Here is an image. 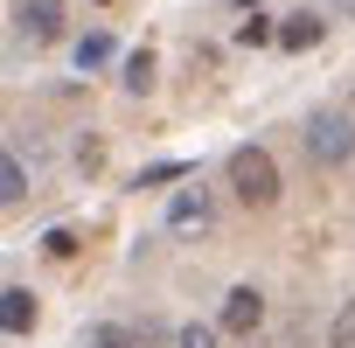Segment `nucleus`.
Listing matches in <instances>:
<instances>
[{"label": "nucleus", "instance_id": "nucleus-5", "mask_svg": "<svg viewBox=\"0 0 355 348\" xmlns=\"http://www.w3.org/2000/svg\"><path fill=\"white\" fill-rule=\"evenodd\" d=\"M21 35L28 42H56L63 35V0H21Z\"/></svg>", "mask_w": 355, "mask_h": 348}, {"label": "nucleus", "instance_id": "nucleus-11", "mask_svg": "<svg viewBox=\"0 0 355 348\" xmlns=\"http://www.w3.org/2000/svg\"><path fill=\"white\" fill-rule=\"evenodd\" d=\"M91 348H139V334L119 327V320H105V327H91Z\"/></svg>", "mask_w": 355, "mask_h": 348}, {"label": "nucleus", "instance_id": "nucleus-2", "mask_svg": "<svg viewBox=\"0 0 355 348\" xmlns=\"http://www.w3.org/2000/svg\"><path fill=\"white\" fill-rule=\"evenodd\" d=\"M306 160L313 167H348L355 160V125L341 112H313L306 119Z\"/></svg>", "mask_w": 355, "mask_h": 348}, {"label": "nucleus", "instance_id": "nucleus-7", "mask_svg": "<svg viewBox=\"0 0 355 348\" xmlns=\"http://www.w3.org/2000/svg\"><path fill=\"white\" fill-rule=\"evenodd\" d=\"M327 35V21H313V15H286V28H272V42H286V49H313Z\"/></svg>", "mask_w": 355, "mask_h": 348}, {"label": "nucleus", "instance_id": "nucleus-8", "mask_svg": "<svg viewBox=\"0 0 355 348\" xmlns=\"http://www.w3.org/2000/svg\"><path fill=\"white\" fill-rule=\"evenodd\" d=\"M28 195V174H21V160L15 153H0V209H15Z\"/></svg>", "mask_w": 355, "mask_h": 348}, {"label": "nucleus", "instance_id": "nucleus-4", "mask_svg": "<svg viewBox=\"0 0 355 348\" xmlns=\"http://www.w3.org/2000/svg\"><path fill=\"white\" fill-rule=\"evenodd\" d=\"M209 223H216V202H209L202 189H182V195H174L167 230H182V237H189V230H209Z\"/></svg>", "mask_w": 355, "mask_h": 348}, {"label": "nucleus", "instance_id": "nucleus-9", "mask_svg": "<svg viewBox=\"0 0 355 348\" xmlns=\"http://www.w3.org/2000/svg\"><path fill=\"white\" fill-rule=\"evenodd\" d=\"M105 63H112V35H105V28L77 35V70H105Z\"/></svg>", "mask_w": 355, "mask_h": 348}, {"label": "nucleus", "instance_id": "nucleus-13", "mask_svg": "<svg viewBox=\"0 0 355 348\" xmlns=\"http://www.w3.org/2000/svg\"><path fill=\"white\" fill-rule=\"evenodd\" d=\"M237 42H244V49H258V42H272V21H265V15H258V8H251V21H244V28H237Z\"/></svg>", "mask_w": 355, "mask_h": 348}, {"label": "nucleus", "instance_id": "nucleus-14", "mask_svg": "<svg viewBox=\"0 0 355 348\" xmlns=\"http://www.w3.org/2000/svg\"><path fill=\"white\" fill-rule=\"evenodd\" d=\"M182 174H189L182 160H160V167H146V174H139V189H160V182H182Z\"/></svg>", "mask_w": 355, "mask_h": 348}, {"label": "nucleus", "instance_id": "nucleus-6", "mask_svg": "<svg viewBox=\"0 0 355 348\" xmlns=\"http://www.w3.org/2000/svg\"><path fill=\"white\" fill-rule=\"evenodd\" d=\"M28 327H35V293L8 286L0 293V334H28Z\"/></svg>", "mask_w": 355, "mask_h": 348}, {"label": "nucleus", "instance_id": "nucleus-17", "mask_svg": "<svg viewBox=\"0 0 355 348\" xmlns=\"http://www.w3.org/2000/svg\"><path fill=\"white\" fill-rule=\"evenodd\" d=\"M334 15H355V0H334Z\"/></svg>", "mask_w": 355, "mask_h": 348}, {"label": "nucleus", "instance_id": "nucleus-19", "mask_svg": "<svg viewBox=\"0 0 355 348\" xmlns=\"http://www.w3.org/2000/svg\"><path fill=\"white\" fill-rule=\"evenodd\" d=\"M98 8H112V0H98Z\"/></svg>", "mask_w": 355, "mask_h": 348}, {"label": "nucleus", "instance_id": "nucleus-15", "mask_svg": "<svg viewBox=\"0 0 355 348\" xmlns=\"http://www.w3.org/2000/svg\"><path fill=\"white\" fill-rule=\"evenodd\" d=\"M174 341H182V348H216V327H202V320H189V327L174 334Z\"/></svg>", "mask_w": 355, "mask_h": 348}, {"label": "nucleus", "instance_id": "nucleus-1", "mask_svg": "<svg viewBox=\"0 0 355 348\" xmlns=\"http://www.w3.org/2000/svg\"><path fill=\"white\" fill-rule=\"evenodd\" d=\"M223 174H230L237 202H251V209H272V202H279V160H272L265 146H237Z\"/></svg>", "mask_w": 355, "mask_h": 348}, {"label": "nucleus", "instance_id": "nucleus-18", "mask_svg": "<svg viewBox=\"0 0 355 348\" xmlns=\"http://www.w3.org/2000/svg\"><path fill=\"white\" fill-rule=\"evenodd\" d=\"M237 8H258V0H237Z\"/></svg>", "mask_w": 355, "mask_h": 348}, {"label": "nucleus", "instance_id": "nucleus-3", "mask_svg": "<svg viewBox=\"0 0 355 348\" xmlns=\"http://www.w3.org/2000/svg\"><path fill=\"white\" fill-rule=\"evenodd\" d=\"M265 320V293L258 286H230L223 293V334H258Z\"/></svg>", "mask_w": 355, "mask_h": 348}, {"label": "nucleus", "instance_id": "nucleus-10", "mask_svg": "<svg viewBox=\"0 0 355 348\" xmlns=\"http://www.w3.org/2000/svg\"><path fill=\"white\" fill-rule=\"evenodd\" d=\"M125 91H132V98H146V91H153V49L125 56Z\"/></svg>", "mask_w": 355, "mask_h": 348}, {"label": "nucleus", "instance_id": "nucleus-12", "mask_svg": "<svg viewBox=\"0 0 355 348\" xmlns=\"http://www.w3.org/2000/svg\"><path fill=\"white\" fill-rule=\"evenodd\" d=\"M327 348H355V299L334 313V334H327Z\"/></svg>", "mask_w": 355, "mask_h": 348}, {"label": "nucleus", "instance_id": "nucleus-16", "mask_svg": "<svg viewBox=\"0 0 355 348\" xmlns=\"http://www.w3.org/2000/svg\"><path fill=\"white\" fill-rule=\"evenodd\" d=\"M42 251H49V258H70V251H77V237H70V230H49V237H42Z\"/></svg>", "mask_w": 355, "mask_h": 348}]
</instances>
